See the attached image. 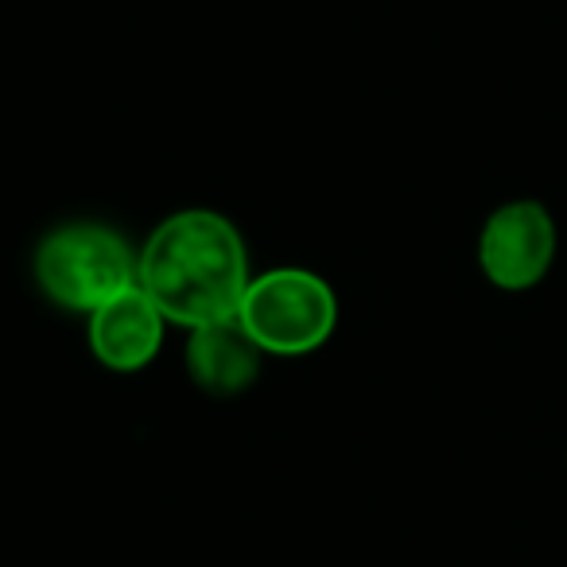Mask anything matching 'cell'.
I'll use <instances>...</instances> for the list:
<instances>
[{
	"mask_svg": "<svg viewBox=\"0 0 567 567\" xmlns=\"http://www.w3.org/2000/svg\"><path fill=\"white\" fill-rule=\"evenodd\" d=\"M241 331L268 354H311L331 339L339 303L327 280L303 268H276L249 280L237 308Z\"/></svg>",
	"mask_w": 567,
	"mask_h": 567,
	"instance_id": "7a4b0ae2",
	"label": "cell"
},
{
	"mask_svg": "<svg viewBox=\"0 0 567 567\" xmlns=\"http://www.w3.org/2000/svg\"><path fill=\"white\" fill-rule=\"evenodd\" d=\"M136 280L172 323H226L237 319L249 288V260L237 229L221 214L183 210L159 221L148 237Z\"/></svg>",
	"mask_w": 567,
	"mask_h": 567,
	"instance_id": "6da1fadb",
	"label": "cell"
},
{
	"mask_svg": "<svg viewBox=\"0 0 567 567\" xmlns=\"http://www.w3.org/2000/svg\"><path fill=\"white\" fill-rule=\"evenodd\" d=\"M133 252L125 237L97 221H71L43 237L35 252L40 288L71 311H94L117 292L133 288Z\"/></svg>",
	"mask_w": 567,
	"mask_h": 567,
	"instance_id": "3957f363",
	"label": "cell"
},
{
	"mask_svg": "<svg viewBox=\"0 0 567 567\" xmlns=\"http://www.w3.org/2000/svg\"><path fill=\"white\" fill-rule=\"evenodd\" d=\"M551 252H556V229L540 203H509L489 214L486 229L478 237L482 272L505 288V292H525L548 272Z\"/></svg>",
	"mask_w": 567,
	"mask_h": 567,
	"instance_id": "277c9868",
	"label": "cell"
},
{
	"mask_svg": "<svg viewBox=\"0 0 567 567\" xmlns=\"http://www.w3.org/2000/svg\"><path fill=\"white\" fill-rule=\"evenodd\" d=\"M187 370L203 393L234 396L257 381L260 347L241 331L237 319L195 327L187 342Z\"/></svg>",
	"mask_w": 567,
	"mask_h": 567,
	"instance_id": "8992f818",
	"label": "cell"
},
{
	"mask_svg": "<svg viewBox=\"0 0 567 567\" xmlns=\"http://www.w3.org/2000/svg\"><path fill=\"white\" fill-rule=\"evenodd\" d=\"M164 339V311L152 303L141 284L117 292L90 311V350L110 370L133 373L148 365Z\"/></svg>",
	"mask_w": 567,
	"mask_h": 567,
	"instance_id": "5b68a950",
	"label": "cell"
}]
</instances>
